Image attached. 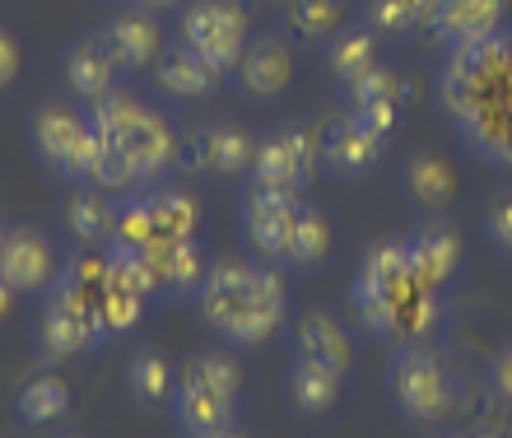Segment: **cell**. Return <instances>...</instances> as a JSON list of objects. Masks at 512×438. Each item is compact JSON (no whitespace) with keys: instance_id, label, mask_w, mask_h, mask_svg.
Listing matches in <instances>:
<instances>
[{"instance_id":"obj_36","label":"cell","mask_w":512,"mask_h":438,"mask_svg":"<svg viewBox=\"0 0 512 438\" xmlns=\"http://www.w3.org/2000/svg\"><path fill=\"white\" fill-rule=\"evenodd\" d=\"M173 168H182V173H210V164H205V126H187V131H177Z\"/></svg>"},{"instance_id":"obj_18","label":"cell","mask_w":512,"mask_h":438,"mask_svg":"<svg viewBox=\"0 0 512 438\" xmlns=\"http://www.w3.org/2000/svg\"><path fill=\"white\" fill-rule=\"evenodd\" d=\"M61 229L75 238L80 247H108L112 243V224H117V201L108 192H98L89 182H75L61 206H56Z\"/></svg>"},{"instance_id":"obj_21","label":"cell","mask_w":512,"mask_h":438,"mask_svg":"<svg viewBox=\"0 0 512 438\" xmlns=\"http://www.w3.org/2000/svg\"><path fill=\"white\" fill-rule=\"evenodd\" d=\"M117 61L108 56V47H103V38L98 33H89V38L70 42L66 56H61V80H66V89L75 98H84V103H94V98H103L108 89H117Z\"/></svg>"},{"instance_id":"obj_5","label":"cell","mask_w":512,"mask_h":438,"mask_svg":"<svg viewBox=\"0 0 512 438\" xmlns=\"http://www.w3.org/2000/svg\"><path fill=\"white\" fill-rule=\"evenodd\" d=\"M238 387H243V369L219 350H205L187 364L182 387L173 392L177 429L187 438H215L219 429L233 425L238 411Z\"/></svg>"},{"instance_id":"obj_31","label":"cell","mask_w":512,"mask_h":438,"mask_svg":"<svg viewBox=\"0 0 512 438\" xmlns=\"http://www.w3.org/2000/svg\"><path fill=\"white\" fill-rule=\"evenodd\" d=\"M256 140L243 126H205V164L210 173H252Z\"/></svg>"},{"instance_id":"obj_4","label":"cell","mask_w":512,"mask_h":438,"mask_svg":"<svg viewBox=\"0 0 512 438\" xmlns=\"http://www.w3.org/2000/svg\"><path fill=\"white\" fill-rule=\"evenodd\" d=\"M89 122L103 140L122 145L126 159H131L140 187L145 182H159L177 159V126L163 117L159 108H145L140 98L122 94V89H108L103 98L89 103Z\"/></svg>"},{"instance_id":"obj_8","label":"cell","mask_w":512,"mask_h":438,"mask_svg":"<svg viewBox=\"0 0 512 438\" xmlns=\"http://www.w3.org/2000/svg\"><path fill=\"white\" fill-rule=\"evenodd\" d=\"M247 42L252 24L238 0H191L182 14V47H191L215 75H233Z\"/></svg>"},{"instance_id":"obj_17","label":"cell","mask_w":512,"mask_h":438,"mask_svg":"<svg viewBox=\"0 0 512 438\" xmlns=\"http://www.w3.org/2000/svg\"><path fill=\"white\" fill-rule=\"evenodd\" d=\"M98 38L108 47V56L117 61L122 75H135V70H149L163 56V28L149 10H126L112 14L108 24L98 28Z\"/></svg>"},{"instance_id":"obj_22","label":"cell","mask_w":512,"mask_h":438,"mask_svg":"<svg viewBox=\"0 0 512 438\" xmlns=\"http://www.w3.org/2000/svg\"><path fill=\"white\" fill-rule=\"evenodd\" d=\"M401 187H405V196H410L419 210H447V206H457V192H461L457 168L447 164L443 154H433V150H415L410 159H405Z\"/></svg>"},{"instance_id":"obj_28","label":"cell","mask_w":512,"mask_h":438,"mask_svg":"<svg viewBox=\"0 0 512 438\" xmlns=\"http://www.w3.org/2000/svg\"><path fill=\"white\" fill-rule=\"evenodd\" d=\"M331 252V219L322 215L317 206H298L294 215V233H289V247H284V266H294V271H312L317 261Z\"/></svg>"},{"instance_id":"obj_42","label":"cell","mask_w":512,"mask_h":438,"mask_svg":"<svg viewBox=\"0 0 512 438\" xmlns=\"http://www.w3.org/2000/svg\"><path fill=\"white\" fill-rule=\"evenodd\" d=\"M5 233H10V224H0V247H5Z\"/></svg>"},{"instance_id":"obj_23","label":"cell","mask_w":512,"mask_h":438,"mask_svg":"<svg viewBox=\"0 0 512 438\" xmlns=\"http://www.w3.org/2000/svg\"><path fill=\"white\" fill-rule=\"evenodd\" d=\"M405 257L424 285L443 294L461 271V238L452 229H419L415 238H405Z\"/></svg>"},{"instance_id":"obj_12","label":"cell","mask_w":512,"mask_h":438,"mask_svg":"<svg viewBox=\"0 0 512 438\" xmlns=\"http://www.w3.org/2000/svg\"><path fill=\"white\" fill-rule=\"evenodd\" d=\"M303 206V196L294 192H270V187H247L243 196V238L252 252L270 266H284V247L294 233V215Z\"/></svg>"},{"instance_id":"obj_10","label":"cell","mask_w":512,"mask_h":438,"mask_svg":"<svg viewBox=\"0 0 512 438\" xmlns=\"http://www.w3.org/2000/svg\"><path fill=\"white\" fill-rule=\"evenodd\" d=\"M38 331H42V355L47 359L84 355V350H94V345L103 341L94 303L84 299V294H75L61 275L47 285V303H42Z\"/></svg>"},{"instance_id":"obj_15","label":"cell","mask_w":512,"mask_h":438,"mask_svg":"<svg viewBox=\"0 0 512 438\" xmlns=\"http://www.w3.org/2000/svg\"><path fill=\"white\" fill-rule=\"evenodd\" d=\"M56 252L52 243L42 238L38 229H28V224H14L5 233V247H0V280L14 289V294H38L56 280Z\"/></svg>"},{"instance_id":"obj_41","label":"cell","mask_w":512,"mask_h":438,"mask_svg":"<svg viewBox=\"0 0 512 438\" xmlns=\"http://www.w3.org/2000/svg\"><path fill=\"white\" fill-rule=\"evenodd\" d=\"M14 299H19V294H14V289H10V285H5V280H0V317H10Z\"/></svg>"},{"instance_id":"obj_32","label":"cell","mask_w":512,"mask_h":438,"mask_svg":"<svg viewBox=\"0 0 512 438\" xmlns=\"http://www.w3.org/2000/svg\"><path fill=\"white\" fill-rule=\"evenodd\" d=\"M84 182L98 187V192H108V196H135V187H140L126 150L122 145H112V140H103V136H98V145H94V159H89Z\"/></svg>"},{"instance_id":"obj_26","label":"cell","mask_w":512,"mask_h":438,"mask_svg":"<svg viewBox=\"0 0 512 438\" xmlns=\"http://www.w3.org/2000/svg\"><path fill=\"white\" fill-rule=\"evenodd\" d=\"M326 70H331V80L350 84L359 75L378 66V33L373 28H340L336 38L326 42Z\"/></svg>"},{"instance_id":"obj_24","label":"cell","mask_w":512,"mask_h":438,"mask_svg":"<svg viewBox=\"0 0 512 438\" xmlns=\"http://www.w3.org/2000/svg\"><path fill=\"white\" fill-rule=\"evenodd\" d=\"M294 345H298V359H308V364H322V369L340 373V378H345V373H350V364H354L350 336H345V327H340L331 313H308V317H298Z\"/></svg>"},{"instance_id":"obj_7","label":"cell","mask_w":512,"mask_h":438,"mask_svg":"<svg viewBox=\"0 0 512 438\" xmlns=\"http://www.w3.org/2000/svg\"><path fill=\"white\" fill-rule=\"evenodd\" d=\"M387 397L391 406L415 420V425H429V420H443L452 411V378H447V364L433 355L424 341H405L396 345V355L387 364Z\"/></svg>"},{"instance_id":"obj_34","label":"cell","mask_w":512,"mask_h":438,"mask_svg":"<svg viewBox=\"0 0 512 438\" xmlns=\"http://www.w3.org/2000/svg\"><path fill=\"white\" fill-rule=\"evenodd\" d=\"M368 19L378 33H429L433 0H373Z\"/></svg>"},{"instance_id":"obj_20","label":"cell","mask_w":512,"mask_h":438,"mask_svg":"<svg viewBox=\"0 0 512 438\" xmlns=\"http://www.w3.org/2000/svg\"><path fill=\"white\" fill-rule=\"evenodd\" d=\"M503 24V0H433L429 33L443 38L447 47L494 38Z\"/></svg>"},{"instance_id":"obj_16","label":"cell","mask_w":512,"mask_h":438,"mask_svg":"<svg viewBox=\"0 0 512 438\" xmlns=\"http://www.w3.org/2000/svg\"><path fill=\"white\" fill-rule=\"evenodd\" d=\"M145 303H149V289L135 271V261L122 257V252H108V285L98 294V327H103V341L108 336H126L135 331V322L145 317Z\"/></svg>"},{"instance_id":"obj_29","label":"cell","mask_w":512,"mask_h":438,"mask_svg":"<svg viewBox=\"0 0 512 438\" xmlns=\"http://www.w3.org/2000/svg\"><path fill=\"white\" fill-rule=\"evenodd\" d=\"M289 397H294L298 411L322 415L340 401V373L322 369V364H308V359H294L289 369Z\"/></svg>"},{"instance_id":"obj_1","label":"cell","mask_w":512,"mask_h":438,"mask_svg":"<svg viewBox=\"0 0 512 438\" xmlns=\"http://www.w3.org/2000/svg\"><path fill=\"white\" fill-rule=\"evenodd\" d=\"M438 103L485 159L512 168V33L447 47Z\"/></svg>"},{"instance_id":"obj_44","label":"cell","mask_w":512,"mask_h":438,"mask_svg":"<svg viewBox=\"0 0 512 438\" xmlns=\"http://www.w3.org/2000/svg\"><path fill=\"white\" fill-rule=\"evenodd\" d=\"M70 438H89V434H70Z\"/></svg>"},{"instance_id":"obj_33","label":"cell","mask_w":512,"mask_h":438,"mask_svg":"<svg viewBox=\"0 0 512 438\" xmlns=\"http://www.w3.org/2000/svg\"><path fill=\"white\" fill-rule=\"evenodd\" d=\"M131 397L145 406L173 397V364L163 350H135L131 355Z\"/></svg>"},{"instance_id":"obj_38","label":"cell","mask_w":512,"mask_h":438,"mask_svg":"<svg viewBox=\"0 0 512 438\" xmlns=\"http://www.w3.org/2000/svg\"><path fill=\"white\" fill-rule=\"evenodd\" d=\"M19 66H24V52H19V38L0 24V89H10L19 80Z\"/></svg>"},{"instance_id":"obj_19","label":"cell","mask_w":512,"mask_h":438,"mask_svg":"<svg viewBox=\"0 0 512 438\" xmlns=\"http://www.w3.org/2000/svg\"><path fill=\"white\" fill-rule=\"evenodd\" d=\"M233 75H238V89H243L247 98H275L294 80V52H289V42H280V38H256L243 47Z\"/></svg>"},{"instance_id":"obj_13","label":"cell","mask_w":512,"mask_h":438,"mask_svg":"<svg viewBox=\"0 0 512 438\" xmlns=\"http://www.w3.org/2000/svg\"><path fill=\"white\" fill-rule=\"evenodd\" d=\"M387 145L391 140H382L378 131H368L354 112L317 126V154H322V164L331 168V173H340V178H364V173H373V168L382 164Z\"/></svg>"},{"instance_id":"obj_2","label":"cell","mask_w":512,"mask_h":438,"mask_svg":"<svg viewBox=\"0 0 512 438\" xmlns=\"http://www.w3.org/2000/svg\"><path fill=\"white\" fill-rule=\"evenodd\" d=\"M350 303L373 336H391V341H424L443 317L438 289H429L410 271L405 238H382L368 247L354 275Z\"/></svg>"},{"instance_id":"obj_9","label":"cell","mask_w":512,"mask_h":438,"mask_svg":"<svg viewBox=\"0 0 512 438\" xmlns=\"http://www.w3.org/2000/svg\"><path fill=\"white\" fill-rule=\"evenodd\" d=\"M28 140H33L38 159L52 173H61L66 182H84L89 159H94V145H98V131L89 122V112H75L70 103H47L33 117V126H28Z\"/></svg>"},{"instance_id":"obj_3","label":"cell","mask_w":512,"mask_h":438,"mask_svg":"<svg viewBox=\"0 0 512 438\" xmlns=\"http://www.w3.org/2000/svg\"><path fill=\"white\" fill-rule=\"evenodd\" d=\"M201 317L219 336H229L233 345H266L275 341V331L284 327V275L275 266H247V261H219L210 266L196 289Z\"/></svg>"},{"instance_id":"obj_6","label":"cell","mask_w":512,"mask_h":438,"mask_svg":"<svg viewBox=\"0 0 512 438\" xmlns=\"http://www.w3.org/2000/svg\"><path fill=\"white\" fill-rule=\"evenodd\" d=\"M201 233V201L191 192H145L126 196L117 206V224H112L108 252L122 257H140L149 247L163 243H187Z\"/></svg>"},{"instance_id":"obj_14","label":"cell","mask_w":512,"mask_h":438,"mask_svg":"<svg viewBox=\"0 0 512 438\" xmlns=\"http://www.w3.org/2000/svg\"><path fill=\"white\" fill-rule=\"evenodd\" d=\"M135 261V271H140V280H145L149 299H173V294H196L205 280V271H210V261H205L201 243L196 238H187V243H163V247H149V252H140Z\"/></svg>"},{"instance_id":"obj_11","label":"cell","mask_w":512,"mask_h":438,"mask_svg":"<svg viewBox=\"0 0 512 438\" xmlns=\"http://www.w3.org/2000/svg\"><path fill=\"white\" fill-rule=\"evenodd\" d=\"M317 164H322V154H317V131H270L266 140H256L252 187L303 196V187L312 182Z\"/></svg>"},{"instance_id":"obj_40","label":"cell","mask_w":512,"mask_h":438,"mask_svg":"<svg viewBox=\"0 0 512 438\" xmlns=\"http://www.w3.org/2000/svg\"><path fill=\"white\" fill-rule=\"evenodd\" d=\"M135 10H149V14H163V10H177L182 0H131Z\"/></svg>"},{"instance_id":"obj_25","label":"cell","mask_w":512,"mask_h":438,"mask_svg":"<svg viewBox=\"0 0 512 438\" xmlns=\"http://www.w3.org/2000/svg\"><path fill=\"white\" fill-rule=\"evenodd\" d=\"M154 75H159V89L173 98H210L215 94L219 75L210 66H205L201 56L191 52V47H182V42H173V47H163V56L154 61Z\"/></svg>"},{"instance_id":"obj_30","label":"cell","mask_w":512,"mask_h":438,"mask_svg":"<svg viewBox=\"0 0 512 438\" xmlns=\"http://www.w3.org/2000/svg\"><path fill=\"white\" fill-rule=\"evenodd\" d=\"M410 80L405 75H396V70H387L378 61V66L368 70V75H359V80L345 84V98H350V108H396L401 112V103H410Z\"/></svg>"},{"instance_id":"obj_35","label":"cell","mask_w":512,"mask_h":438,"mask_svg":"<svg viewBox=\"0 0 512 438\" xmlns=\"http://www.w3.org/2000/svg\"><path fill=\"white\" fill-rule=\"evenodd\" d=\"M289 24L312 42L336 38L345 24V0H289Z\"/></svg>"},{"instance_id":"obj_39","label":"cell","mask_w":512,"mask_h":438,"mask_svg":"<svg viewBox=\"0 0 512 438\" xmlns=\"http://www.w3.org/2000/svg\"><path fill=\"white\" fill-rule=\"evenodd\" d=\"M489 387H494V392H499V397L512 406V345L503 350L499 359H494V364H489Z\"/></svg>"},{"instance_id":"obj_27","label":"cell","mask_w":512,"mask_h":438,"mask_svg":"<svg viewBox=\"0 0 512 438\" xmlns=\"http://www.w3.org/2000/svg\"><path fill=\"white\" fill-rule=\"evenodd\" d=\"M14 411H19V420L33 425V429L56 425V420L70 411L66 378H56V373H38V378H28V383L19 387V397H14Z\"/></svg>"},{"instance_id":"obj_37","label":"cell","mask_w":512,"mask_h":438,"mask_svg":"<svg viewBox=\"0 0 512 438\" xmlns=\"http://www.w3.org/2000/svg\"><path fill=\"white\" fill-rule=\"evenodd\" d=\"M485 233H489V243L499 247V252H508L512 257V192L494 196V206H489V215H485Z\"/></svg>"},{"instance_id":"obj_43","label":"cell","mask_w":512,"mask_h":438,"mask_svg":"<svg viewBox=\"0 0 512 438\" xmlns=\"http://www.w3.org/2000/svg\"><path fill=\"white\" fill-rule=\"evenodd\" d=\"M480 438H499V434H480Z\"/></svg>"}]
</instances>
